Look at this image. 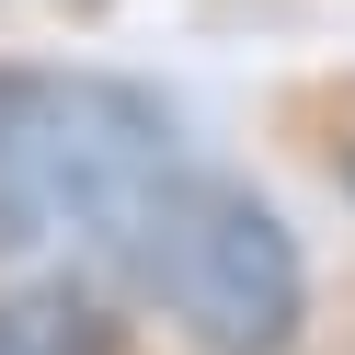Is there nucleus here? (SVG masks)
I'll use <instances>...</instances> for the list:
<instances>
[{
	"instance_id": "obj_1",
	"label": "nucleus",
	"mask_w": 355,
	"mask_h": 355,
	"mask_svg": "<svg viewBox=\"0 0 355 355\" xmlns=\"http://www.w3.org/2000/svg\"><path fill=\"white\" fill-rule=\"evenodd\" d=\"M103 252H115V275L138 286L184 344H207V355H286L298 321H309L298 230H286L252 184H230V172L172 161L161 184L126 207V230L103 241Z\"/></svg>"
},
{
	"instance_id": "obj_2",
	"label": "nucleus",
	"mask_w": 355,
	"mask_h": 355,
	"mask_svg": "<svg viewBox=\"0 0 355 355\" xmlns=\"http://www.w3.org/2000/svg\"><path fill=\"white\" fill-rule=\"evenodd\" d=\"M172 149V115L138 80L103 69H24L0 58V263L46 252V241H115Z\"/></svg>"
},
{
	"instance_id": "obj_3",
	"label": "nucleus",
	"mask_w": 355,
	"mask_h": 355,
	"mask_svg": "<svg viewBox=\"0 0 355 355\" xmlns=\"http://www.w3.org/2000/svg\"><path fill=\"white\" fill-rule=\"evenodd\" d=\"M0 355H115V309L92 286H24L0 298Z\"/></svg>"
},
{
	"instance_id": "obj_4",
	"label": "nucleus",
	"mask_w": 355,
	"mask_h": 355,
	"mask_svg": "<svg viewBox=\"0 0 355 355\" xmlns=\"http://www.w3.org/2000/svg\"><path fill=\"white\" fill-rule=\"evenodd\" d=\"M344 172H355V161H344Z\"/></svg>"
}]
</instances>
